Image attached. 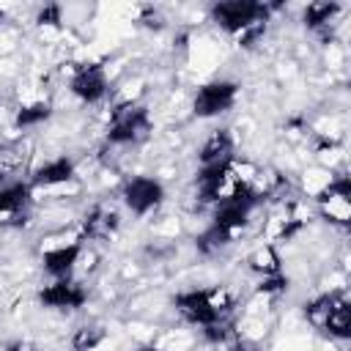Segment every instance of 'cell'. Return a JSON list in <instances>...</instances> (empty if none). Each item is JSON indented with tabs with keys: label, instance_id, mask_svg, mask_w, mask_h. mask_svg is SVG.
Returning a JSON list of instances; mask_svg holds the SVG:
<instances>
[{
	"label": "cell",
	"instance_id": "obj_2",
	"mask_svg": "<svg viewBox=\"0 0 351 351\" xmlns=\"http://www.w3.org/2000/svg\"><path fill=\"white\" fill-rule=\"evenodd\" d=\"M154 121L151 110L140 101H123L110 110V121L104 129V143L112 148H126V145H140L151 137Z\"/></svg>",
	"mask_w": 351,
	"mask_h": 351
},
{
	"label": "cell",
	"instance_id": "obj_20",
	"mask_svg": "<svg viewBox=\"0 0 351 351\" xmlns=\"http://www.w3.org/2000/svg\"><path fill=\"white\" fill-rule=\"evenodd\" d=\"M233 239L228 236V233H222V230H217V228H211V225H206V230L195 239V244H197V250L203 252V255H214V252H219L222 247H228Z\"/></svg>",
	"mask_w": 351,
	"mask_h": 351
},
{
	"label": "cell",
	"instance_id": "obj_21",
	"mask_svg": "<svg viewBox=\"0 0 351 351\" xmlns=\"http://www.w3.org/2000/svg\"><path fill=\"white\" fill-rule=\"evenodd\" d=\"M36 22L44 25V27H60V22H63V5H58V3L41 5L38 14H36Z\"/></svg>",
	"mask_w": 351,
	"mask_h": 351
},
{
	"label": "cell",
	"instance_id": "obj_17",
	"mask_svg": "<svg viewBox=\"0 0 351 351\" xmlns=\"http://www.w3.org/2000/svg\"><path fill=\"white\" fill-rule=\"evenodd\" d=\"M247 263H250V269H252L261 280L282 271V266H280V255H277L274 244H261V247H255V250L250 252Z\"/></svg>",
	"mask_w": 351,
	"mask_h": 351
},
{
	"label": "cell",
	"instance_id": "obj_18",
	"mask_svg": "<svg viewBox=\"0 0 351 351\" xmlns=\"http://www.w3.org/2000/svg\"><path fill=\"white\" fill-rule=\"evenodd\" d=\"M49 115H52V104L38 99V101L22 104V107L14 112V126H16V129H36V126H41Z\"/></svg>",
	"mask_w": 351,
	"mask_h": 351
},
{
	"label": "cell",
	"instance_id": "obj_25",
	"mask_svg": "<svg viewBox=\"0 0 351 351\" xmlns=\"http://www.w3.org/2000/svg\"><path fill=\"white\" fill-rule=\"evenodd\" d=\"M134 351H165V348H159V346L148 343V346H140V348H134Z\"/></svg>",
	"mask_w": 351,
	"mask_h": 351
},
{
	"label": "cell",
	"instance_id": "obj_7",
	"mask_svg": "<svg viewBox=\"0 0 351 351\" xmlns=\"http://www.w3.org/2000/svg\"><path fill=\"white\" fill-rule=\"evenodd\" d=\"M233 167L236 159L230 162H214V165H200L195 173V197L203 206H214L228 195L233 186Z\"/></svg>",
	"mask_w": 351,
	"mask_h": 351
},
{
	"label": "cell",
	"instance_id": "obj_12",
	"mask_svg": "<svg viewBox=\"0 0 351 351\" xmlns=\"http://www.w3.org/2000/svg\"><path fill=\"white\" fill-rule=\"evenodd\" d=\"M77 178V165L71 156H52L47 162H41L33 176L27 178L33 189H52V186H60V184H69Z\"/></svg>",
	"mask_w": 351,
	"mask_h": 351
},
{
	"label": "cell",
	"instance_id": "obj_24",
	"mask_svg": "<svg viewBox=\"0 0 351 351\" xmlns=\"http://www.w3.org/2000/svg\"><path fill=\"white\" fill-rule=\"evenodd\" d=\"M225 351H255L252 346H247V343H241V340H236V343H230Z\"/></svg>",
	"mask_w": 351,
	"mask_h": 351
},
{
	"label": "cell",
	"instance_id": "obj_9",
	"mask_svg": "<svg viewBox=\"0 0 351 351\" xmlns=\"http://www.w3.org/2000/svg\"><path fill=\"white\" fill-rule=\"evenodd\" d=\"M85 252V241H66V244H55L49 250H44L41 255V269L52 277V280H69L77 271V263Z\"/></svg>",
	"mask_w": 351,
	"mask_h": 351
},
{
	"label": "cell",
	"instance_id": "obj_5",
	"mask_svg": "<svg viewBox=\"0 0 351 351\" xmlns=\"http://www.w3.org/2000/svg\"><path fill=\"white\" fill-rule=\"evenodd\" d=\"M239 99V82L236 80H208L203 82L192 96V115L195 118H217L228 112Z\"/></svg>",
	"mask_w": 351,
	"mask_h": 351
},
{
	"label": "cell",
	"instance_id": "obj_6",
	"mask_svg": "<svg viewBox=\"0 0 351 351\" xmlns=\"http://www.w3.org/2000/svg\"><path fill=\"white\" fill-rule=\"evenodd\" d=\"M69 93L82 104H99L110 93V77L107 69L96 60L77 63L69 74Z\"/></svg>",
	"mask_w": 351,
	"mask_h": 351
},
{
	"label": "cell",
	"instance_id": "obj_10",
	"mask_svg": "<svg viewBox=\"0 0 351 351\" xmlns=\"http://www.w3.org/2000/svg\"><path fill=\"white\" fill-rule=\"evenodd\" d=\"M348 197H351V184L346 176H335L329 178V184L318 192L315 203L321 208V214L329 219V222H337V225H346L348 222Z\"/></svg>",
	"mask_w": 351,
	"mask_h": 351
},
{
	"label": "cell",
	"instance_id": "obj_23",
	"mask_svg": "<svg viewBox=\"0 0 351 351\" xmlns=\"http://www.w3.org/2000/svg\"><path fill=\"white\" fill-rule=\"evenodd\" d=\"M3 351H38V346L33 340H25V337H16V340H8L3 346Z\"/></svg>",
	"mask_w": 351,
	"mask_h": 351
},
{
	"label": "cell",
	"instance_id": "obj_22",
	"mask_svg": "<svg viewBox=\"0 0 351 351\" xmlns=\"http://www.w3.org/2000/svg\"><path fill=\"white\" fill-rule=\"evenodd\" d=\"M288 288V277L280 271V274H271V277H263L261 280V285H258V291L261 293H266V296H274V293H282Z\"/></svg>",
	"mask_w": 351,
	"mask_h": 351
},
{
	"label": "cell",
	"instance_id": "obj_4",
	"mask_svg": "<svg viewBox=\"0 0 351 351\" xmlns=\"http://www.w3.org/2000/svg\"><path fill=\"white\" fill-rule=\"evenodd\" d=\"M167 197V189L165 184L156 178V176H148V173H137V176H129L123 184H121V203L126 206V211H132L134 217H148L154 214Z\"/></svg>",
	"mask_w": 351,
	"mask_h": 351
},
{
	"label": "cell",
	"instance_id": "obj_14",
	"mask_svg": "<svg viewBox=\"0 0 351 351\" xmlns=\"http://www.w3.org/2000/svg\"><path fill=\"white\" fill-rule=\"evenodd\" d=\"M230 159H236V137L225 126L214 129L203 140V145L197 151V162L200 165H214V162H230Z\"/></svg>",
	"mask_w": 351,
	"mask_h": 351
},
{
	"label": "cell",
	"instance_id": "obj_3",
	"mask_svg": "<svg viewBox=\"0 0 351 351\" xmlns=\"http://www.w3.org/2000/svg\"><path fill=\"white\" fill-rule=\"evenodd\" d=\"M277 5H269V3H258V0H219V3H211L208 8V19L225 30L228 36H244L247 30L258 27V25H266L271 11Z\"/></svg>",
	"mask_w": 351,
	"mask_h": 351
},
{
	"label": "cell",
	"instance_id": "obj_1",
	"mask_svg": "<svg viewBox=\"0 0 351 351\" xmlns=\"http://www.w3.org/2000/svg\"><path fill=\"white\" fill-rule=\"evenodd\" d=\"M173 307L186 324L206 329L214 324H228L233 299L225 288H186L173 296Z\"/></svg>",
	"mask_w": 351,
	"mask_h": 351
},
{
	"label": "cell",
	"instance_id": "obj_8",
	"mask_svg": "<svg viewBox=\"0 0 351 351\" xmlns=\"http://www.w3.org/2000/svg\"><path fill=\"white\" fill-rule=\"evenodd\" d=\"M38 304L47 310H82L88 304V288L74 277L52 280L38 291Z\"/></svg>",
	"mask_w": 351,
	"mask_h": 351
},
{
	"label": "cell",
	"instance_id": "obj_15",
	"mask_svg": "<svg viewBox=\"0 0 351 351\" xmlns=\"http://www.w3.org/2000/svg\"><path fill=\"white\" fill-rule=\"evenodd\" d=\"M33 200V186L30 181L22 178H11L0 186V217H19L22 211H27Z\"/></svg>",
	"mask_w": 351,
	"mask_h": 351
},
{
	"label": "cell",
	"instance_id": "obj_16",
	"mask_svg": "<svg viewBox=\"0 0 351 351\" xmlns=\"http://www.w3.org/2000/svg\"><path fill=\"white\" fill-rule=\"evenodd\" d=\"M340 3H335V0H315V3H310L304 11H302V22H304V27L307 30H313V33H326L329 30V25L335 22V16L340 14Z\"/></svg>",
	"mask_w": 351,
	"mask_h": 351
},
{
	"label": "cell",
	"instance_id": "obj_19",
	"mask_svg": "<svg viewBox=\"0 0 351 351\" xmlns=\"http://www.w3.org/2000/svg\"><path fill=\"white\" fill-rule=\"evenodd\" d=\"M107 340V329L99 324H85L80 329H74L71 335V348L74 351H96L101 343Z\"/></svg>",
	"mask_w": 351,
	"mask_h": 351
},
{
	"label": "cell",
	"instance_id": "obj_13",
	"mask_svg": "<svg viewBox=\"0 0 351 351\" xmlns=\"http://www.w3.org/2000/svg\"><path fill=\"white\" fill-rule=\"evenodd\" d=\"M321 332H326L335 340L351 337V302L346 291H332V302L326 310V318L321 324Z\"/></svg>",
	"mask_w": 351,
	"mask_h": 351
},
{
	"label": "cell",
	"instance_id": "obj_11",
	"mask_svg": "<svg viewBox=\"0 0 351 351\" xmlns=\"http://www.w3.org/2000/svg\"><path fill=\"white\" fill-rule=\"evenodd\" d=\"M121 228V217L115 208L104 203H93L80 219V241H104Z\"/></svg>",
	"mask_w": 351,
	"mask_h": 351
}]
</instances>
